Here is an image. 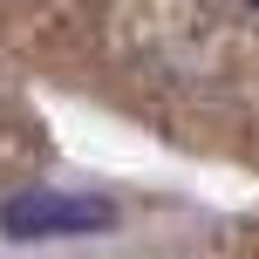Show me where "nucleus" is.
Wrapping results in <instances>:
<instances>
[{
  "label": "nucleus",
  "instance_id": "f257e3e1",
  "mask_svg": "<svg viewBox=\"0 0 259 259\" xmlns=\"http://www.w3.org/2000/svg\"><path fill=\"white\" fill-rule=\"evenodd\" d=\"M116 225V205L96 191H21L0 205V232L7 239H89Z\"/></svg>",
  "mask_w": 259,
  "mask_h": 259
},
{
  "label": "nucleus",
  "instance_id": "f03ea898",
  "mask_svg": "<svg viewBox=\"0 0 259 259\" xmlns=\"http://www.w3.org/2000/svg\"><path fill=\"white\" fill-rule=\"evenodd\" d=\"M232 7H239V14H252V21H259V0H232Z\"/></svg>",
  "mask_w": 259,
  "mask_h": 259
}]
</instances>
